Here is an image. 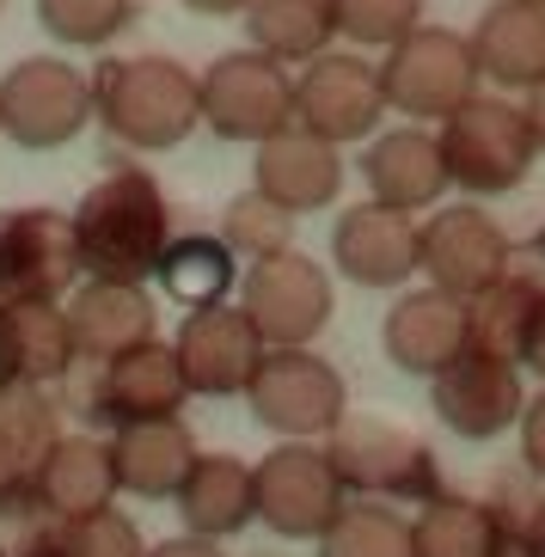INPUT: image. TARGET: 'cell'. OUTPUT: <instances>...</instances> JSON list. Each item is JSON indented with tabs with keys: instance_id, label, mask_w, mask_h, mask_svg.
<instances>
[{
	"instance_id": "6da1fadb",
	"label": "cell",
	"mask_w": 545,
	"mask_h": 557,
	"mask_svg": "<svg viewBox=\"0 0 545 557\" xmlns=\"http://www.w3.org/2000/svg\"><path fill=\"white\" fill-rule=\"evenodd\" d=\"M172 202L160 178L141 165H123L99 178L74 209V246H80V276L99 282H141L148 288L172 246Z\"/></svg>"
},
{
	"instance_id": "7a4b0ae2",
	"label": "cell",
	"mask_w": 545,
	"mask_h": 557,
	"mask_svg": "<svg viewBox=\"0 0 545 557\" xmlns=\"http://www.w3.org/2000/svg\"><path fill=\"white\" fill-rule=\"evenodd\" d=\"M92 116L111 141L135 153H165L202 123V86L190 67L172 55H135V62H104L92 81Z\"/></svg>"
},
{
	"instance_id": "3957f363",
	"label": "cell",
	"mask_w": 545,
	"mask_h": 557,
	"mask_svg": "<svg viewBox=\"0 0 545 557\" xmlns=\"http://www.w3.org/2000/svg\"><path fill=\"white\" fill-rule=\"evenodd\" d=\"M325 454L349 496H374V503H430V496H442L435 447L393 417L344 410V423L325 435Z\"/></svg>"
},
{
	"instance_id": "277c9868",
	"label": "cell",
	"mask_w": 545,
	"mask_h": 557,
	"mask_svg": "<svg viewBox=\"0 0 545 557\" xmlns=\"http://www.w3.org/2000/svg\"><path fill=\"white\" fill-rule=\"evenodd\" d=\"M442 160L447 178L460 184L466 197H503V190H521L540 160V141L528 129V111L509 99H466L460 111L447 116L442 129Z\"/></svg>"
},
{
	"instance_id": "5b68a950",
	"label": "cell",
	"mask_w": 545,
	"mask_h": 557,
	"mask_svg": "<svg viewBox=\"0 0 545 557\" xmlns=\"http://www.w3.org/2000/svg\"><path fill=\"white\" fill-rule=\"evenodd\" d=\"M479 55L472 37L447 32V25H417L386 50L381 62V92L386 111L417 116V123H447L466 99H479Z\"/></svg>"
},
{
	"instance_id": "8992f818",
	"label": "cell",
	"mask_w": 545,
	"mask_h": 557,
	"mask_svg": "<svg viewBox=\"0 0 545 557\" xmlns=\"http://www.w3.org/2000/svg\"><path fill=\"white\" fill-rule=\"evenodd\" d=\"M246 405L282 442H319V435H331V429L344 423L349 386L313 344L307 349H264V361H258V374L246 386Z\"/></svg>"
},
{
	"instance_id": "52a82bcc",
	"label": "cell",
	"mask_w": 545,
	"mask_h": 557,
	"mask_svg": "<svg viewBox=\"0 0 545 557\" xmlns=\"http://www.w3.org/2000/svg\"><path fill=\"white\" fill-rule=\"evenodd\" d=\"M251 472H258V521L288 545H313L349 503L344 478L319 442H276Z\"/></svg>"
},
{
	"instance_id": "ba28073f",
	"label": "cell",
	"mask_w": 545,
	"mask_h": 557,
	"mask_svg": "<svg viewBox=\"0 0 545 557\" xmlns=\"http://www.w3.org/2000/svg\"><path fill=\"white\" fill-rule=\"evenodd\" d=\"M233 300L246 307V319L258 325V337H264L270 349H307L319 331L331 325V312H337L325 263H313L295 246L264 258V263H246Z\"/></svg>"
},
{
	"instance_id": "9c48e42d",
	"label": "cell",
	"mask_w": 545,
	"mask_h": 557,
	"mask_svg": "<svg viewBox=\"0 0 545 557\" xmlns=\"http://www.w3.org/2000/svg\"><path fill=\"white\" fill-rule=\"evenodd\" d=\"M92 123V81L62 55H25L0 81V135H13L18 148L50 153L67 148Z\"/></svg>"
},
{
	"instance_id": "30bf717a",
	"label": "cell",
	"mask_w": 545,
	"mask_h": 557,
	"mask_svg": "<svg viewBox=\"0 0 545 557\" xmlns=\"http://www.w3.org/2000/svg\"><path fill=\"white\" fill-rule=\"evenodd\" d=\"M202 86V123L221 141H270L276 129L295 123V81L288 67L270 62L258 50H227L209 62V74H197Z\"/></svg>"
},
{
	"instance_id": "8fae6325",
	"label": "cell",
	"mask_w": 545,
	"mask_h": 557,
	"mask_svg": "<svg viewBox=\"0 0 545 557\" xmlns=\"http://www.w3.org/2000/svg\"><path fill=\"white\" fill-rule=\"evenodd\" d=\"M381 116H386V92L374 62H362L356 50H325L313 62H300V81H295L300 129L325 135L331 148H349V141H374Z\"/></svg>"
},
{
	"instance_id": "7c38bea8",
	"label": "cell",
	"mask_w": 545,
	"mask_h": 557,
	"mask_svg": "<svg viewBox=\"0 0 545 557\" xmlns=\"http://www.w3.org/2000/svg\"><path fill=\"white\" fill-rule=\"evenodd\" d=\"M417 270L447 288V295L472 300L479 288H491L496 276L515 270V239L503 233L496 214H484L479 202H447L423 221V239H417Z\"/></svg>"
},
{
	"instance_id": "4fadbf2b",
	"label": "cell",
	"mask_w": 545,
	"mask_h": 557,
	"mask_svg": "<svg viewBox=\"0 0 545 557\" xmlns=\"http://www.w3.org/2000/svg\"><path fill=\"white\" fill-rule=\"evenodd\" d=\"M80 282L74 214L0 209V300H62Z\"/></svg>"
},
{
	"instance_id": "5bb4252c",
	"label": "cell",
	"mask_w": 545,
	"mask_h": 557,
	"mask_svg": "<svg viewBox=\"0 0 545 557\" xmlns=\"http://www.w3.org/2000/svg\"><path fill=\"white\" fill-rule=\"evenodd\" d=\"M184 405H190V386H184L178 349L160 344V337L141 349H123L111 361H92V380H86V417L92 423H153V417H178Z\"/></svg>"
},
{
	"instance_id": "9a60e30c",
	"label": "cell",
	"mask_w": 545,
	"mask_h": 557,
	"mask_svg": "<svg viewBox=\"0 0 545 557\" xmlns=\"http://www.w3.org/2000/svg\"><path fill=\"white\" fill-rule=\"evenodd\" d=\"M172 349H178L190 398H233L251 386V374H258V361H264L270 344L258 337V325L246 319L239 300H221V307L184 312Z\"/></svg>"
},
{
	"instance_id": "2e32d148",
	"label": "cell",
	"mask_w": 545,
	"mask_h": 557,
	"mask_svg": "<svg viewBox=\"0 0 545 557\" xmlns=\"http://www.w3.org/2000/svg\"><path fill=\"white\" fill-rule=\"evenodd\" d=\"M430 405L460 442H496L503 429L521 423L528 393H521V368H515V361L466 349L454 368H442V374L430 380Z\"/></svg>"
},
{
	"instance_id": "e0dca14e",
	"label": "cell",
	"mask_w": 545,
	"mask_h": 557,
	"mask_svg": "<svg viewBox=\"0 0 545 557\" xmlns=\"http://www.w3.org/2000/svg\"><path fill=\"white\" fill-rule=\"evenodd\" d=\"M417 239H423L417 214L368 197V202L337 214V227H331V263L356 288H405L417 276Z\"/></svg>"
},
{
	"instance_id": "ac0fdd59",
	"label": "cell",
	"mask_w": 545,
	"mask_h": 557,
	"mask_svg": "<svg viewBox=\"0 0 545 557\" xmlns=\"http://www.w3.org/2000/svg\"><path fill=\"white\" fill-rule=\"evenodd\" d=\"M55 442H62V410L50 386L0 380V521H37L32 478Z\"/></svg>"
},
{
	"instance_id": "d6986e66",
	"label": "cell",
	"mask_w": 545,
	"mask_h": 557,
	"mask_svg": "<svg viewBox=\"0 0 545 557\" xmlns=\"http://www.w3.org/2000/svg\"><path fill=\"white\" fill-rule=\"evenodd\" d=\"M381 344H386V361L398 374H417V380H435L442 368L472 349V325H466V300L447 295V288H411L398 295L393 312L381 325Z\"/></svg>"
},
{
	"instance_id": "ffe728a7",
	"label": "cell",
	"mask_w": 545,
	"mask_h": 557,
	"mask_svg": "<svg viewBox=\"0 0 545 557\" xmlns=\"http://www.w3.org/2000/svg\"><path fill=\"white\" fill-rule=\"evenodd\" d=\"M251 190H264L276 209L288 214H319L325 202H337L344 190V160L325 135L300 129H276L270 141H258V160H251Z\"/></svg>"
},
{
	"instance_id": "44dd1931",
	"label": "cell",
	"mask_w": 545,
	"mask_h": 557,
	"mask_svg": "<svg viewBox=\"0 0 545 557\" xmlns=\"http://www.w3.org/2000/svg\"><path fill=\"white\" fill-rule=\"evenodd\" d=\"M67 331H74V349L80 361H111L123 349H141L160 337V312H153L148 288L141 282H99L86 276L67 288Z\"/></svg>"
},
{
	"instance_id": "7402d4cb",
	"label": "cell",
	"mask_w": 545,
	"mask_h": 557,
	"mask_svg": "<svg viewBox=\"0 0 545 557\" xmlns=\"http://www.w3.org/2000/svg\"><path fill=\"white\" fill-rule=\"evenodd\" d=\"M116 459V491L141 496V503H172L178 484L197 466V435L184 417H153V423H123L104 435Z\"/></svg>"
},
{
	"instance_id": "603a6c76",
	"label": "cell",
	"mask_w": 545,
	"mask_h": 557,
	"mask_svg": "<svg viewBox=\"0 0 545 557\" xmlns=\"http://www.w3.org/2000/svg\"><path fill=\"white\" fill-rule=\"evenodd\" d=\"M362 184H368L374 202H393V209H405V214L442 202V190L454 184L447 178V160H442V135L423 129V123L374 135L368 153H362Z\"/></svg>"
},
{
	"instance_id": "cb8c5ba5",
	"label": "cell",
	"mask_w": 545,
	"mask_h": 557,
	"mask_svg": "<svg viewBox=\"0 0 545 557\" xmlns=\"http://www.w3.org/2000/svg\"><path fill=\"white\" fill-rule=\"evenodd\" d=\"M116 496H123L116 491V459H111V442H99V435H62L32 478L37 521L99 515V508H116Z\"/></svg>"
},
{
	"instance_id": "d4e9b609",
	"label": "cell",
	"mask_w": 545,
	"mask_h": 557,
	"mask_svg": "<svg viewBox=\"0 0 545 557\" xmlns=\"http://www.w3.org/2000/svg\"><path fill=\"white\" fill-rule=\"evenodd\" d=\"M80 368L62 300H0V380L62 386Z\"/></svg>"
},
{
	"instance_id": "484cf974",
	"label": "cell",
	"mask_w": 545,
	"mask_h": 557,
	"mask_svg": "<svg viewBox=\"0 0 545 557\" xmlns=\"http://www.w3.org/2000/svg\"><path fill=\"white\" fill-rule=\"evenodd\" d=\"M172 503H178L184 533L227 545L233 533H246L258 521V472L239 454H197V466H190V478L178 484Z\"/></svg>"
},
{
	"instance_id": "4316f807",
	"label": "cell",
	"mask_w": 545,
	"mask_h": 557,
	"mask_svg": "<svg viewBox=\"0 0 545 557\" xmlns=\"http://www.w3.org/2000/svg\"><path fill=\"white\" fill-rule=\"evenodd\" d=\"M472 55L479 74L509 92H528L545 81V7L533 0H496L472 25Z\"/></svg>"
},
{
	"instance_id": "83f0119b",
	"label": "cell",
	"mask_w": 545,
	"mask_h": 557,
	"mask_svg": "<svg viewBox=\"0 0 545 557\" xmlns=\"http://www.w3.org/2000/svg\"><path fill=\"white\" fill-rule=\"evenodd\" d=\"M509 515L479 496H430L411 515V557H496Z\"/></svg>"
},
{
	"instance_id": "f1b7e54d",
	"label": "cell",
	"mask_w": 545,
	"mask_h": 557,
	"mask_svg": "<svg viewBox=\"0 0 545 557\" xmlns=\"http://www.w3.org/2000/svg\"><path fill=\"white\" fill-rule=\"evenodd\" d=\"M239 258L221 233H172V246H165L160 270L153 282L165 288V300H178L184 312L197 307H221V300L239 295Z\"/></svg>"
},
{
	"instance_id": "f546056e",
	"label": "cell",
	"mask_w": 545,
	"mask_h": 557,
	"mask_svg": "<svg viewBox=\"0 0 545 557\" xmlns=\"http://www.w3.org/2000/svg\"><path fill=\"white\" fill-rule=\"evenodd\" d=\"M545 282L540 276H496L491 288L466 300V325H472V349L496 361H515L521 368V344H528V325H533V307H540Z\"/></svg>"
},
{
	"instance_id": "4dcf8cb0",
	"label": "cell",
	"mask_w": 545,
	"mask_h": 557,
	"mask_svg": "<svg viewBox=\"0 0 545 557\" xmlns=\"http://www.w3.org/2000/svg\"><path fill=\"white\" fill-rule=\"evenodd\" d=\"M246 32H251V50L270 55V62H313V55L331 50V7L325 0H251L246 7Z\"/></svg>"
},
{
	"instance_id": "1f68e13d",
	"label": "cell",
	"mask_w": 545,
	"mask_h": 557,
	"mask_svg": "<svg viewBox=\"0 0 545 557\" xmlns=\"http://www.w3.org/2000/svg\"><path fill=\"white\" fill-rule=\"evenodd\" d=\"M32 552L44 557H148L141 527L123 508H99V515H67V521H37Z\"/></svg>"
},
{
	"instance_id": "d6a6232c",
	"label": "cell",
	"mask_w": 545,
	"mask_h": 557,
	"mask_svg": "<svg viewBox=\"0 0 545 557\" xmlns=\"http://www.w3.org/2000/svg\"><path fill=\"white\" fill-rule=\"evenodd\" d=\"M319 557H411V515L374 503V496H349L344 515L319 533Z\"/></svg>"
},
{
	"instance_id": "836d02e7",
	"label": "cell",
	"mask_w": 545,
	"mask_h": 557,
	"mask_svg": "<svg viewBox=\"0 0 545 557\" xmlns=\"http://www.w3.org/2000/svg\"><path fill=\"white\" fill-rule=\"evenodd\" d=\"M288 233H295V214L276 209L264 190L233 197L227 214H221V239L233 246L239 263H264V258H276V251H288Z\"/></svg>"
},
{
	"instance_id": "e575fe53",
	"label": "cell",
	"mask_w": 545,
	"mask_h": 557,
	"mask_svg": "<svg viewBox=\"0 0 545 557\" xmlns=\"http://www.w3.org/2000/svg\"><path fill=\"white\" fill-rule=\"evenodd\" d=\"M129 18L135 0H37V25L74 50H104Z\"/></svg>"
},
{
	"instance_id": "d590c367",
	"label": "cell",
	"mask_w": 545,
	"mask_h": 557,
	"mask_svg": "<svg viewBox=\"0 0 545 557\" xmlns=\"http://www.w3.org/2000/svg\"><path fill=\"white\" fill-rule=\"evenodd\" d=\"M337 37L362 44V50H393L405 32L423 25V0H325Z\"/></svg>"
},
{
	"instance_id": "8d00e7d4",
	"label": "cell",
	"mask_w": 545,
	"mask_h": 557,
	"mask_svg": "<svg viewBox=\"0 0 545 557\" xmlns=\"http://www.w3.org/2000/svg\"><path fill=\"white\" fill-rule=\"evenodd\" d=\"M521 466H528L533 478H545V386L528 398V410H521Z\"/></svg>"
},
{
	"instance_id": "74e56055",
	"label": "cell",
	"mask_w": 545,
	"mask_h": 557,
	"mask_svg": "<svg viewBox=\"0 0 545 557\" xmlns=\"http://www.w3.org/2000/svg\"><path fill=\"white\" fill-rule=\"evenodd\" d=\"M148 557H227V545L202 540V533H172V540L148 545Z\"/></svg>"
},
{
	"instance_id": "f35d334b",
	"label": "cell",
	"mask_w": 545,
	"mask_h": 557,
	"mask_svg": "<svg viewBox=\"0 0 545 557\" xmlns=\"http://www.w3.org/2000/svg\"><path fill=\"white\" fill-rule=\"evenodd\" d=\"M521 368H528L533 380L545 386V295L540 307H533V325H528V344H521Z\"/></svg>"
},
{
	"instance_id": "ab89813d",
	"label": "cell",
	"mask_w": 545,
	"mask_h": 557,
	"mask_svg": "<svg viewBox=\"0 0 545 557\" xmlns=\"http://www.w3.org/2000/svg\"><path fill=\"white\" fill-rule=\"evenodd\" d=\"M521 111H528V129H533V141H540V153H545V81L528 86V104H521Z\"/></svg>"
},
{
	"instance_id": "60d3db41",
	"label": "cell",
	"mask_w": 545,
	"mask_h": 557,
	"mask_svg": "<svg viewBox=\"0 0 545 557\" xmlns=\"http://www.w3.org/2000/svg\"><path fill=\"white\" fill-rule=\"evenodd\" d=\"M190 13H202V18H227V13H246L251 0H184Z\"/></svg>"
},
{
	"instance_id": "b9f144b4",
	"label": "cell",
	"mask_w": 545,
	"mask_h": 557,
	"mask_svg": "<svg viewBox=\"0 0 545 557\" xmlns=\"http://www.w3.org/2000/svg\"><path fill=\"white\" fill-rule=\"evenodd\" d=\"M528 533H533V552L545 557V496L533 503V515H528Z\"/></svg>"
},
{
	"instance_id": "7bdbcfd3",
	"label": "cell",
	"mask_w": 545,
	"mask_h": 557,
	"mask_svg": "<svg viewBox=\"0 0 545 557\" xmlns=\"http://www.w3.org/2000/svg\"><path fill=\"white\" fill-rule=\"evenodd\" d=\"M13 557H44V552H32V545H25V552H13Z\"/></svg>"
},
{
	"instance_id": "ee69618b",
	"label": "cell",
	"mask_w": 545,
	"mask_h": 557,
	"mask_svg": "<svg viewBox=\"0 0 545 557\" xmlns=\"http://www.w3.org/2000/svg\"><path fill=\"white\" fill-rule=\"evenodd\" d=\"M533 246H540V258H545V227H540V239H533Z\"/></svg>"
},
{
	"instance_id": "f6af8a7d",
	"label": "cell",
	"mask_w": 545,
	"mask_h": 557,
	"mask_svg": "<svg viewBox=\"0 0 545 557\" xmlns=\"http://www.w3.org/2000/svg\"><path fill=\"white\" fill-rule=\"evenodd\" d=\"M533 7H545V0H533Z\"/></svg>"
},
{
	"instance_id": "bcb514c9",
	"label": "cell",
	"mask_w": 545,
	"mask_h": 557,
	"mask_svg": "<svg viewBox=\"0 0 545 557\" xmlns=\"http://www.w3.org/2000/svg\"><path fill=\"white\" fill-rule=\"evenodd\" d=\"M0 557H13V552H0Z\"/></svg>"
},
{
	"instance_id": "7dc6e473",
	"label": "cell",
	"mask_w": 545,
	"mask_h": 557,
	"mask_svg": "<svg viewBox=\"0 0 545 557\" xmlns=\"http://www.w3.org/2000/svg\"><path fill=\"white\" fill-rule=\"evenodd\" d=\"M0 7H7V0H0Z\"/></svg>"
}]
</instances>
